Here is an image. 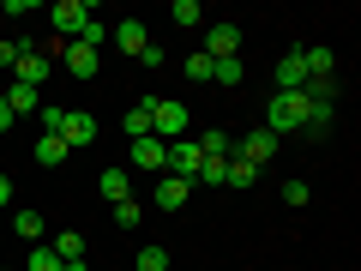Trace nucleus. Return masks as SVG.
Instances as JSON below:
<instances>
[{"mask_svg":"<svg viewBox=\"0 0 361 271\" xmlns=\"http://www.w3.org/2000/svg\"><path fill=\"white\" fill-rule=\"evenodd\" d=\"M277 90H283V97H295V90H307V66H301V49L277 61Z\"/></svg>","mask_w":361,"mask_h":271,"instance_id":"11","label":"nucleus"},{"mask_svg":"<svg viewBox=\"0 0 361 271\" xmlns=\"http://www.w3.org/2000/svg\"><path fill=\"white\" fill-rule=\"evenodd\" d=\"M73 42H85V49H97V54H103V49H109V25H103V18H90V25L78 30Z\"/></svg>","mask_w":361,"mask_h":271,"instance_id":"22","label":"nucleus"},{"mask_svg":"<svg viewBox=\"0 0 361 271\" xmlns=\"http://www.w3.org/2000/svg\"><path fill=\"white\" fill-rule=\"evenodd\" d=\"M54 253H61V265H66V259H85V235H78V229H61V235H54Z\"/></svg>","mask_w":361,"mask_h":271,"instance_id":"18","label":"nucleus"},{"mask_svg":"<svg viewBox=\"0 0 361 271\" xmlns=\"http://www.w3.org/2000/svg\"><path fill=\"white\" fill-rule=\"evenodd\" d=\"M37 115H42V133H54V139H61V121H66V109L54 103V109H37Z\"/></svg>","mask_w":361,"mask_h":271,"instance_id":"30","label":"nucleus"},{"mask_svg":"<svg viewBox=\"0 0 361 271\" xmlns=\"http://www.w3.org/2000/svg\"><path fill=\"white\" fill-rule=\"evenodd\" d=\"M6 127H13V109H6V97H0V133H6Z\"/></svg>","mask_w":361,"mask_h":271,"instance_id":"34","label":"nucleus"},{"mask_svg":"<svg viewBox=\"0 0 361 271\" xmlns=\"http://www.w3.org/2000/svg\"><path fill=\"white\" fill-rule=\"evenodd\" d=\"M13 73H18V85L42 90V78H49V73H61V66H54V54H49V49H25V54H18V66H13Z\"/></svg>","mask_w":361,"mask_h":271,"instance_id":"5","label":"nucleus"},{"mask_svg":"<svg viewBox=\"0 0 361 271\" xmlns=\"http://www.w3.org/2000/svg\"><path fill=\"white\" fill-rule=\"evenodd\" d=\"M151 103H157V97H145V103L127 109V121H121V127H127V139H145V133H151Z\"/></svg>","mask_w":361,"mask_h":271,"instance_id":"16","label":"nucleus"},{"mask_svg":"<svg viewBox=\"0 0 361 271\" xmlns=\"http://www.w3.org/2000/svg\"><path fill=\"white\" fill-rule=\"evenodd\" d=\"M247 78V61L235 54V61H211V85H241Z\"/></svg>","mask_w":361,"mask_h":271,"instance_id":"17","label":"nucleus"},{"mask_svg":"<svg viewBox=\"0 0 361 271\" xmlns=\"http://www.w3.org/2000/svg\"><path fill=\"white\" fill-rule=\"evenodd\" d=\"M97 193H103L109 205H121V199H133V181H127V169H103V181H97Z\"/></svg>","mask_w":361,"mask_h":271,"instance_id":"15","label":"nucleus"},{"mask_svg":"<svg viewBox=\"0 0 361 271\" xmlns=\"http://www.w3.org/2000/svg\"><path fill=\"white\" fill-rule=\"evenodd\" d=\"M187 103H175V97H163V103H151V133L163 145H175V139H187Z\"/></svg>","mask_w":361,"mask_h":271,"instance_id":"2","label":"nucleus"},{"mask_svg":"<svg viewBox=\"0 0 361 271\" xmlns=\"http://www.w3.org/2000/svg\"><path fill=\"white\" fill-rule=\"evenodd\" d=\"M109 37H115V49H121V54H133V61H139V54L151 49V25H145V18H121V25L109 30Z\"/></svg>","mask_w":361,"mask_h":271,"instance_id":"8","label":"nucleus"},{"mask_svg":"<svg viewBox=\"0 0 361 271\" xmlns=\"http://www.w3.org/2000/svg\"><path fill=\"white\" fill-rule=\"evenodd\" d=\"M199 54H211V61H235L241 54V25H205V49Z\"/></svg>","mask_w":361,"mask_h":271,"instance_id":"7","label":"nucleus"},{"mask_svg":"<svg viewBox=\"0 0 361 271\" xmlns=\"http://www.w3.org/2000/svg\"><path fill=\"white\" fill-rule=\"evenodd\" d=\"M180 73L193 78V85H205V78H211V54H187V66H180Z\"/></svg>","mask_w":361,"mask_h":271,"instance_id":"29","label":"nucleus"},{"mask_svg":"<svg viewBox=\"0 0 361 271\" xmlns=\"http://www.w3.org/2000/svg\"><path fill=\"white\" fill-rule=\"evenodd\" d=\"M193 199V181H175V175H157V205L163 211H180Z\"/></svg>","mask_w":361,"mask_h":271,"instance_id":"12","label":"nucleus"},{"mask_svg":"<svg viewBox=\"0 0 361 271\" xmlns=\"http://www.w3.org/2000/svg\"><path fill=\"white\" fill-rule=\"evenodd\" d=\"M229 157H241V163H253V169H265L271 157H277V133H265V127H253V133H247V139L235 145Z\"/></svg>","mask_w":361,"mask_h":271,"instance_id":"6","label":"nucleus"},{"mask_svg":"<svg viewBox=\"0 0 361 271\" xmlns=\"http://www.w3.org/2000/svg\"><path fill=\"white\" fill-rule=\"evenodd\" d=\"M61 145H66V151H85V145H97V121H90L85 109H66V121H61Z\"/></svg>","mask_w":361,"mask_h":271,"instance_id":"9","label":"nucleus"},{"mask_svg":"<svg viewBox=\"0 0 361 271\" xmlns=\"http://www.w3.org/2000/svg\"><path fill=\"white\" fill-rule=\"evenodd\" d=\"M199 163H205V157H199V145H193V139H175V145H169L163 175H175V181H199Z\"/></svg>","mask_w":361,"mask_h":271,"instance_id":"4","label":"nucleus"},{"mask_svg":"<svg viewBox=\"0 0 361 271\" xmlns=\"http://www.w3.org/2000/svg\"><path fill=\"white\" fill-rule=\"evenodd\" d=\"M13 229H18V235H25V241H30V247H37V241H42V217H37V211H13Z\"/></svg>","mask_w":361,"mask_h":271,"instance_id":"23","label":"nucleus"},{"mask_svg":"<svg viewBox=\"0 0 361 271\" xmlns=\"http://www.w3.org/2000/svg\"><path fill=\"white\" fill-rule=\"evenodd\" d=\"M253 181H259V169L241 163V157H229V175H223V187H235V193H241V187H253Z\"/></svg>","mask_w":361,"mask_h":271,"instance_id":"21","label":"nucleus"},{"mask_svg":"<svg viewBox=\"0 0 361 271\" xmlns=\"http://www.w3.org/2000/svg\"><path fill=\"white\" fill-rule=\"evenodd\" d=\"M25 265H30V271H61V253H54L49 241H37V247H30V259H25Z\"/></svg>","mask_w":361,"mask_h":271,"instance_id":"24","label":"nucleus"},{"mask_svg":"<svg viewBox=\"0 0 361 271\" xmlns=\"http://www.w3.org/2000/svg\"><path fill=\"white\" fill-rule=\"evenodd\" d=\"M133 271H169V253L163 247H139V265Z\"/></svg>","mask_w":361,"mask_h":271,"instance_id":"28","label":"nucleus"},{"mask_svg":"<svg viewBox=\"0 0 361 271\" xmlns=\"http://www.w3.org/2000/svg\"><path fill=\"white\" fill-rule=\"evenodd\" d=\"M37 163H49V169H54V163H66V145L54 139V133H42V139H37Z\"/></svg>","mask_w":361,"mask_h":271,"instance_id":"25","label":"nucleus"},{"mask_svg":"<svg viewBox=\"0 0 361 271\" xmlns=\"http://www.w3.org/2000/svg\"><path fill=\"white\" fill-rule=\"evenodd\" d=\"M18 54H25V42H13V37L0 42V66H18Z\"/></svg>","mask_w":361,"mask_h":271,"instance_id":"32","label":"nucleus"},{"mask_svg":"<svg viewBox=\"0 0 361 271\" xmlns=\"http://www.w3.org/2000/svg\"><path fill=\"white\" fill-rule=\"evenodd\" d=\"M133 163H139L145 175H163V163H169V145L157 139V133H145V139H133Z\"/></svg>","mask_w":361,"mask_h":271,"instance_id":"10","label":"nucleus"},{"mask_svg":"<svg viewBox=\"0 0 361 271\" xmlns=\"http://www.w3.org/2000/svg\"><path fill=\"white\" fill-rule=\"evenodd\" d=\"M169 18H175V25H205V6H199V0H175Z\"/></svg>","mask_w":361,"mask_h":271,"instance_id":"26","label":"nucleus"},{"mask_svg":"<svg viewBox=\"0 0 361 271\" xmlns=\"http://www.w3.org/2000/svg\"><path fill=\"white\" fill-rule=\"evenodd\" d=\"M61 271H90V265H85V259H66V265H61Z\"/></svg>","mask_w":361,"mask_h":271,"instance_id":"35","label":"nucleus"},{"mask_svg":"<svg viewBox=\"0 0 361 271\" xmlns=\"http://www.w3.org/2000/svg\"><path fill=\"white\" fill-rule=\"evenodd\" d=\"M283 205H295V211L307 205V181H289V187H283Z\"/></svg>","mask_w":361,"mask_h":271,"instance_id":"31","label":"nucleus"},{"mask_svg":"<svg viewBox=\"0 0 361 271\" xmlns=\"http://www.w3.org/2000/svg\"><path fill=\"white\" fill-rule=\"evenodd\" d=\"M61 61H66V73H73V78H90L103 54H97V49H85V42H66V49H61Z\"/></svg>","mask_w":361,"mask_h":271,"instance_id":"13","label":"nucleus"},{"mask_svg":"<svg viewBox=\"0 0 361 271\" xmlns=\"http://www.w3.org/2000/svg\"><path fill=\"white\" fill-rule=\"evenodd\" d=\"M90 18H97V6H90V0H54V6H49V25L61 30V37H78Z\"/></svg>","mask_w":361,"mask_h":271,"instance_id":"3","label":"nucleus"},{"mask_svg":"<svg viewBox=\"0 0 361 271\" xmlns=\"http://www.w3.org/2000/svg\"><path fill=\"white\" fill-rule=\"evenodd\" d=\"M223 175H229V157H205V163H199V181H193V187H223Z\"/></svg>","mask_w":361,"mask_h":271,"instance_id":"20","label":"nucleus"},{"mask_svg":"<svg viewBox=\"0 0 361 271\" xmlns=\"http://www.w3.org/2000/svg\"><path fill=\"white\" fill-rule=\"evenodd\" d=\"M307 127V97H283V90H277V97H271L265 103V133H277V139H283V133H301Z\"/></svg>","mask_w":361,"mask_h":271,"instance_id":"1","label":"nucleus"},{"mask_svg":"<svg viewBox=\"0 0 361 271\" xmlns=\"http://www.w3.org/2000/svg\"><path fill=\"white\" fill-rule=\"evenodd\" d=\"M109 211H115V223H121V229H133V223L145 217V205H139V199H121V205H109Z\"/></svg>","mask_w":361,"mask_h":271,"instance_id":"27","label":"nucleus"},{"mask_svg":"<svg viewBox=\"0 0 361 271\" xmlns=\"http://www.w3.org/2000/svg\"><path fill=\"white\" fill-rule=\"evenodd\" d=\"M0 97H6V109H13V121H18V115H37V109H42V90L18 85V78H13V90H0Z\"/></svg>","mask_w":361,"mask_h":271,"instance_id":"14","label":"nucleus"},{"mask_svg":"<svg viewBox=\"0 0 361 271\" xmlns=\"http://www.w3.org/2000/svg\"><path fill=\"white\" fill-rule=\"evenodd\" d=\"M0 205H13V181L0 175Z\"/></svg>","mask_w":361,"mask_h":271,"instance_id":"33","label":"nucleus"},{"mask_svg":"<svg viewBox=\"0 0 361 271\" xmlns=\"http://www.w3.org/2000/svg\"><path fill=\"white\" fill-rule=\"evenodd\" d=\"M193 145H199V157H229V151H235L223 127H205V139H193Z\"/></svg>","mask_w":361,"mask_h":271,"instance_id":"19","label":"nucleus"}]
</instances>
